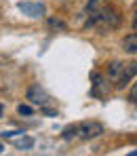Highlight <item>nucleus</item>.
Instances as JSON below:
<instances>
[{"instance_id":"f257e3e1","label":"nucleus","mask_w":137,"mask_h":156,"mask_svg":"<svg viewBox=\"0 0 137 156\" xmlns=\"http://www.w3.org/2000/svg\"><path fill=\"white\" fill-rule=\"evenodd\" d=\"M91 21L89 23H101V26H108V27H116L120 23V15L112 9V6H104V9H95L91 11Z\"/></svg>"},{"instance_id":"f03ea898","label":"nucleus","mask_w":137,"mask_h":156,"mask_svg":"<svg viewBox=\"0 0 137 156\" xmlns=\"http://www.w3.org/2000/svg\"><path fill=\"white\" fill-rule=\"evenodd\" d=\"M104 133V127L101 122L97 120H84V122H78V139H95Z\"/></svg>"},{"instance_id":"7ed1b4c3","label":"nucleus","mask_w":137,"mask_h":156,"mask_svg":"<svg viewBox=\"0 0 137 156\" xmlns=\"http://www.w3.org/2000/svg\"><path fill=\"white\" fill-rule=\"evenodd\" d=\"M26 97L30 99V104L40 105V108H44V105L49 104V95H47V91H44L40 84H32L26 91Z\"/></svg>"},{"instance_id":"20e7f679","label":"nucleus","mask_w":137,"mask_h":156,"mask_svg":"<svg viewBox=\"0 0 137 156\" xmlns=\"http://www.w3.org/2000/svg\"><path fill=\"white\" fill-rule=\"evenodd\" d=\"M17 6H19V11L23 15L32 17V19H38V17L44 15V4L42 2H19Z\"/></svg>"},{"instance_id":"39448f33","label":"nucleus","mask_w":137,"mask_h":156,"mask_svg":"<svg viewBox=\"0 0 137 156\" xmlns=\"http://www.w3.org/2000/svg\"><path fill=\"white\" fill-rule=\"evenodd\" d=\"M133 76H137V61H129V63H125L122 74H120L118 80H116V87H118V89H122L125 84H129V80H131Z\"/></svg>"},{"instance_id":"423d86ee","label":"nucleus","mask_w":137,"mask_h":156,"mask_svg":"<svg viewBox=\"0 0 137 156\" xmlns=\"http://www.w3.org/2000/svg\"><path fill=\"white\" fill-rule=\"evenodd\" d=\"M91 80H93V89H91V95H93V97H106L108 89H106L104 76H101L99 72H93V74H91Z\"/></svg>"},{"instance_id":"0eeeda50","label":"nucleus","mask_w":137,"mask_h":156,"mask_svg":"<svg viewBox=\"0 0 137 156\" xmlns=\"http://www.w3.org/2000/svg\"><path fill=\"white\" fill-rule=\"evenodd\" d=\"M122 49H125V53H129V55H137V32H135V34L125 36V40H122Z\"/></svg>"},{"instance_id":"6e6552de","label":"nucleus","mask_w":137,"mask_h":156,"mask_svg":"<svg viewBox=\"0 0 137 156\" xmlns=\"http://www.w3.org/2000/svg\"><path fill=\"white\" fill-rule=\"evenodd\" d=\"M122 70H125V63H122V61H112V63H110V68H108V78L118 80L120 74H122Z\"/></svg>"},{"instance_id":"1a4fd4ad","label":"nucleus","mask_w":137,"mask_h":156,"mask_svg":"<svg viewBox=\"0 0 137 156\" xmlns=\"http://www.w3.org/2000/svg\"><path fill=\"white\" fill-rule=\"evenodd\" d=\"M61 137L65 141H72V139H78V125H70L61 131Z\"/></svg>"},{"instance_id":"9d476101","label":"nucleus","mask_w":137,"mask_h":156,"mask_svg":"<svg viewBox=\"0 0 137 156\" xmlns=\"http://www.w3.org/2000/svg\"><path fill=\"white\" fill-rule=\"evenodd\" d=\"M47 26L51 27V30H59V32H65V30H68L65 21L59 19V17H49V19H47Z\"/></svg>"},{"instance_id":"9b49d317","label":"nucleus","mask_w":137,"mask_h":156,"mask_svg":"<svg viewBox=\"0 0 137 156\" xmlns=\"http://www.w3.org/2000/svg\"><path fill=\"white\" fill-rule=\"evenodd\" d=\"M15 148H19V150L34 148V137H19V139H15Z\"/></svg>"},{"instance_id":"f8f14e48","label":"nucleus","mask_w":137,"mask_h":156,"mask_svg":"<svg viewBox=\"0 0 137 156\" xmlns=\"http://www.w3.org/2000/svg\"><path fill=\"white\" fill-rule=\"evenodd\" d=\"M17 112H19L21 116H32V114H34V108H32V105L21 104V105H17Z\"/></svg>"},{"instance_id":"ddd939ff","label":"nucleus","mask_w":137,"mask_h":156,"mask_svg":"<svg viewBox=\"0 0 137 156\" xmlns=\"http://www.w3.org/2000/svg\"><path fill=\"white\" fill-rule=\"evenodd\" d=\"M129 99H131L133 104H137V82L131 87V91H129Z\"/></svg>"},{"instance_id":"4468645a","label":"nucleus","mask_w":137,"mask_h":156,"mask_svg":"<svg viewBox=\"0 0 137 156\" xmlns=\"http://www.w3.org/2000/svg\"><path fill=\"white\" fill-rule=\"evenodd\" d=\"M17 133H21V131H4V133H0L2 137H15Z\"/></svg>"},{"instance_id":"2eb2a0df","label":"nucleus","mask_w":137,"mask_h":156,"mask_svg":"<svg viewBox=\"0 0 137 156\" xmlns=\"http://www.w3.org/2000/svg\"><path fill=\"white\" fill-rule=\"evenodd\" d=\"M133 30H135V32H137V13H135V15H133Z\"/></svg>"},{"instance_id":"dca6fc26","label":"nucleus","mask_w":137,"mask_h":156,"mask_svg":"<svg viewBox=\"0 0 137 156\" xmlns=\"http://www.w3.org/2000/svg\"><path fill=\"white\" fill-rule=\"evenodd\" d=\"M127 156H137V150H135V152H131V154H127Z\"/></svg>"},{"instance_id":"f3484780","label":"nucleus","mask_w":137,"mask_h":156,"mask_svg":"<svg viewBox=\"0 0 137 156\" xmlns=\"http://www.w3.org/2000/svg\"><path fill=\"white\" fill-rule=\"evenodd\" d=\"M2 112H4V108H2V105H0V116H2Z\"/></svg>"},{"instance_id":"a211bd4d","label":"nucleus","mask_w":137,"mask_h":156,"mask_svg":"<svg viewBox=\"0 0 137 156\" xmlns=\"http://www.w3.org/2000/svg\"><path fill=\"white\" fill-rule=\"evenodd\" d=\"M2 150H4V148H2V144H0V152H2Z\"/></svg>"}]
</instances>
